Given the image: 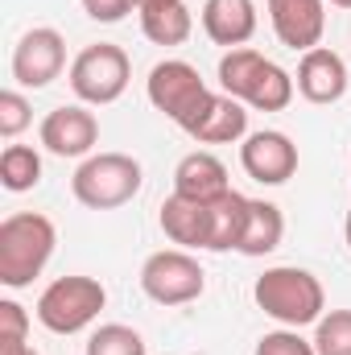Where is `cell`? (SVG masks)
I'll list each match as a JSON object with an SVG mask.
<instances>
[{
  "label": "cell",
  "instance_id": "cell-1",
  "mask_svg": "<svg viewBox=\"0 0 351 355\" xmlns=\"http://www.w3.org/2000/svg\"><path fill=\"white\" fill-rule=\"evenodd\" d=\"M252 297L264 314L281 327H314L323 314H327V293H323V281L310 272V268L298 265H277L264 268L252 285Z\"/></svg>",
  "mask_w": 351,
  "mask_h": 355
},
{
  "label": "cell",
  "instance_id": "cell-2",
  "mask_svg": "<svg viewBox=\"0 0 351 355\" xmlns=\"http://www.w3.org/2000/svg\"><path fill=\"white\" fill-rule=\"evenodd\" d=\"M58 244V227L37 211H12L0 223V285L25 289L50 265Z\"/></svg>",
  "mask_w": 351,
  "mask_h": 355
},
{
  "label": "cell",
  "instance_id": "cell-3",
  "mask_svg": "<svg viewBox=\"0 0 351 355\" xmlns=\"http://www.w3.org/2000/svg\"><path fill=\"white\" fill-rule=\"evenodd\" d=\"M145 95H149V103H153L166 120H174L186 137L203 124V116H207L211 103H215V91L207 87L203 75H198L190 62H182V58L157 62V67L149 71V79H145Z\"/></svg>",
  "mask_w": 351,
  "mask_h": 355
},
{
  "label": "cell",
  "instance_id": "cell-4",
  "mask_svg": "<svg viewBox=\"0 0 351 355\" xmlns=\"http://www.w3.org/2000/svg\"><path fill=\"white\" fill-rule=\"evenodd\" d=\"M103 306H108V289L95 277L71 272V277H58V281H50L42 289L33 314L50 335H79L99 318Z\"/></svg>",
  "mask_w": 351,
  "mask_h": 355
},
{
  "label": "cell",
  "instance_id": "cell-5",
  "mask_svg": "<svg viewBox=\"0 0 351 355\" xmlns=\"http://www.w3.org/2000/svg\"><path fill=\"white\" fill-rule=\"evenodd\" d=\"M141 162L128 153H91L71 178L75 198L91 211H116L124 202H132L141 194Z\"/></svg>",
  "mask_w": 351,
  "mask_h": 355
},
{
  "label": "cell",
  "instance_id": "cell-6",
  "mask_svg": "<svg viewBox=\"0 0 351 355\" xmlns=\"http://www.w3.org/2000/svg\"><path fill=\"white\" fill-rule=\"evenodd\" d=\"M71 91L91 103V107H103V103H116L124 91H128V79H132V62L120 46L112 42H95L87 50L75 54L71 62Z\"/></svg>",
  "mask_w": 351,
  "mask_h": 355
},
{
  "label": "cell",
  "instance_id": "cell-7",
  "mask_svg": "<svg viewBox=\"0 0 351 355\" xmlns=\"http://www.w3.org/2000/svg\"><path fill=\"white\" fill-rule=\"evenodd\" d=\"M141 289L157 306H190V302L203 297L207 272H203V265L186 248H162V252L145 257V265H141Z\"/></svg>",
  "mask_w": 351,
  "mask_h": 355
},
{
  "label": "cell",
  "instance_id": "cell-8",
  "mask_svg": "<svg viewBox=\"0 0 351 355\" xmlns=\"http://www.w3.org/2000/svg\"><path fill=\"white\" fill-rule=\"evenodd\" d=\"M67 67V37L50 25H37L29 29L17 46H12V79L17 87L42 91L50 87Z\"/></svg>",
  "mask_w": 351,
  "mask_h": 355
},
{
  "label": "cell",
  "instance_id": "cell-9",
  "mask_svg": "<svg viewBox=\"0 0 351 355\" xmlns=\"http://www.w3.org/2000/svg\"><path fill=\"white\" fill-rule=\"evenodd\" d=\"M240 166L261 186H285L298 174V145L285 132H277V128L248 132L244 145H240Z\"/></svg>",
  "mask_w": 351,
  "mask_h": 355
},
{
  "label": "cell",
  "instance_id": "cell-10",
  "mask_svg": "<svg viewBox=\"0 0 351 355\" xmlns=\"http://www.w3.org/2000/svg\"><path fill=\"white\" fill-rule=\"evenodd\" d=\"M42 145L54 157H91L95 141H99V120L83 103H62L42 120Z\"/></svg>",
  "mask_w": 351,
  "mask_h": 355
},
{
  "label": "cell",
  "instance_id": "cell-11",
  "mask_svg": "<svg viewBox=\"0 0 351 355\" xmlns=\"http://www.w3.org/2000/svg\"><path fill=\"white\" fill-rule=\"evenodd\" d=\"M268 25L281 46L306 54L327 33V0H268Z\"/></svg>",
  "mask_w": 351,
  "mask_h": 355
},
{
  "label": "cell",
  "instance_id": "cell-12",
  "mask_svg": "<svg viewBox=\"0 0 351 355\" xmlns=\"http://www.w3.org/2000/svg\"><path fill=\"white\" fill-rule=\"evenodd\" d=\"M293 83H298V95L306 103H318V107L339 103L348 95V62H343V54H335L327 46H314V50L302 54Z\"/></svg>",
  "mask_w": 351,
  "mask_h": 355
},
{
  "label": "cell",
  "instance_id": "cell-13",
  "mask_svg": "<svg viewBox=\"0 0 351 355\" xmlns=\"http://www.w3.org/2000/svg\"><path fill=\"white\" fill-rule=\"evenodd\" d=\"M166 240L178 248H207L211 252V202H194V198H182L170 194L162 202V215H157Z\"/></svg>",
  "mask_w": 351,
  "mask_h": 355
},
{
  "label": "cell",
  "instance_id": "cell-14",
  "mask_svg": "<svg viewBox=\"0 0 351 355\" xmlns=\"http://www.w3.org/2000/svg\"><path fill=\"white\" fill-rule=\"evenodd\" d=\"M198 21H203V33L215 46L240 50L257 33V4L252 0H207L203 12H198Z\"/></svg>",
  "mask_w": 351,
  "mask_h": 355
},
{
  "label": "cell",
  "instance_id": "cell-15",
  "mask_svg": "<svg viewBox=\"0 0 351 355\" xmlns=\"http://www.w3.org/2000/svg\"><path fill=\"white\" fill-rule=\"evenodd\" d=\"M228 190H232V182H228V166H223L215 153L194 149V153H186V157L178 162L174 194L194 198V202H215V198H223Z\"/></svg>",
  "mask_w": 351,
  "mask_h": 355
},
{
  "label": "cell",
  "instance_id": "cell-16",
  "mask_svg": "<svg viewBox=\"0 0 351 355\" xmlns=\"http://www.w3.org/2000/svg\"><path fill=\"white\" fill-rule=\"evenodd\" d=\"M198 145H236L248 137V103L232 99V95H215L211 112L203 116V124L190 132Z\"/></svg>",
  "mask_w": 351,
  "mask_h": 355
},
{
  "label": "cell",
  "instance_id": "cell-17",
  "mask_svg": "<svg viewBox=\"0 0 351 355\" xmlns=\"http://www.w3.org/2000/svg\"><path fill=\"white\" fill-rule=\"evenodd\" d=\"M281 240H285V215H281V207L264 202V198H252L248 202V227H244V240H240L236 252H244V257H268V252L281 248Z\"/></svg>",
  "mask_w": 351,
  "mask_h": 355
},
{
  "label": "cell",
  "instance_id": "cell-18",
  "mask_svg": "<svg viewBox=\"0 0 351 355\" xmlns=\"http://www.w3.org/2000/svg\"><path fill=\"white\" fill-rule=\"evenodd\" d=\"M248 194L240 190H228L223 198L211 202V252H232L240 248L244 240V227H248Z\"/></svg>",
  "mask_w": 351,
  "mask_h": 355
},
{
  "label": "cell",
  "instance_id": "cell-19",
  "mask_svg": "<svg viewBox=\"0 0 351 355\" xmlns=\"http://www.w3.org/2000/svg\"><path fill=\"white\" fill-rule=\"evenodd\" d=\"M194 29V17L182 0L170 4H157V8H145L141 12V33L153 42V46H182Z\"/></svg>",
  "mask_w": 351,
  "mask_h": 355
},
{
  "label": "cell",
  "instance_id": "cell-20",
  "mask_svg": "<svg viewBox=\"0 0 351 355\" xmlns=\"http://www.w3.org/2000/svg\"><path fill=\"white\" fill-rule=\"evenodd\" d=\"M268 62L261 50H252V46H240V50H228L223 58H219V87L223 95H232V99H248V91L257 83V75H261V67Z\"/></svg>",
  "mask_w": 351,
  "mask_h": 355
},
{
  "label": "cell",
  "instance_id": "cell-21",
  "mask_svg": "<svg viewBox=\"0 0 351 355\" xmlns=\"http://www.w3.org/2000/svg\"><path fill=\"white\" fill-rule=\"evenodd\" d=\"M293 91H298V83H293V75L289 71H281L273 58L261 67V75H257V83H252V91H248V107H257V112H285L289 103H293Z\"/></svg>",
  "mask_w": 351,
  "mask_h": 355
},
{
  "label": "cell",
  "instance_id": "cell-22",
  "mask_svg": "<svg viewBox=\"0 0 351 355\" xmlns=\"http://www.w3.org/2000/svg\"><path fill=\"white\" fill-rule=\"evenodd\" d=\"M42 182V153L33 145H8L0 153V186L8 194H25Z\"/></svg>",
  "mask_w": 351,
  "mask_h": 355
},
{
  "label": "cell",
  "instance_id": "cell-23",
  "mask_svg": "<svg viewBox=\"0 0 351 355\" xmlns=\"http://www.w3.org/2000/svg\"><path fill=\"white\" fill-rule=\"evenodd\" d=\"M83 355H149L145 352V339L124 327V322H108V327H95L87 339V352Z\"/></svg>",
  "mask_w": 351,
  "mask_h": 355
},
{
  "label": "cell",
  "instance_id": "cell-24",
  "mask_svg": "<svg viewBox=\"0 0 351 355\" xmlns=\"http://www.w3.org/2000/svg\"><path fill=\"white\" fill-rule=\"evenodd\" d=\"M314 352L318 355H351V310H327L314 322Z\"/></svg>",
  "mask_w": 351,
  "mask_h": 355
},
{
  "label": "cell",
  "instance_id": "cell-25",
  "mask_svg": "<svg viewBox=\"0 0 351 355\" xmlns=\"http://www.w3.org/2000/svg\"><path fill=\"white\" fill-rule=\"evenodd\" d=\"M33 124V107H29V99L21 95V91H0V137L4 141H17L25 128Z\"/></svg>",
  "mask_w": 351,
  "mask_h": 355
},
{
  "label": "cell",
  "instance_id": "cell-26",
  "mask_svg": "<svg viewBox=\"0 0 351 355\" xmlns=\"http://www.w3.org/2000/svg\"><path fill=\"white\" fill-rule=\"evenodd\" d=\"M252 355H318V352H314V339H302L293 327H281V331L261 335Z\"/></svg>",
  "mask_w": 351,
  "mask_h": 355
},
{
  "label": "cell",
  "instance_id": "cell-27",
  "mask_svg": "<svg viewBox=\"0 0 351 355\" xmlns=\"http://www.w3.org/2000/svg\"><path fill=\"white\" fill-rule=\"evenodd\" d=\"M0 339H29V314L12 297L0 302Z\"/></svg>",
  "mask_w": 351,
  "mask_h": 355
},
{
  "label": "cell",
  "instance_id": "cell-28",
  "mask_svg": "<svg viewBox=\"0 0 351 355\" xmlns=\"http://www.w3.org/2000/svg\"><path fill=\"white\" fill-rule=\"evenodd\" d=\"M132 8H137L132 0H83V12H87L91 21H99V25H116V21H124Z\"/></svg>",
  "mask_w": 351,
  "mask_h": 355
},
{
  "label": "cell",
  "instance_id": "cell-29",
  "mask_svg": "<svg viewBox=\"0 0 351 355\" xmlns=\"http://www.w3.org/2000/svg\"><path fill=\"white\" fill-rule=\"evenodd\" d=\"M0 355H37L29 339H0Z\"/></svg>",
  "mask_w": 351,
  "mask_h": 355
},
{
  "label": "cell",
  "instance_id": "cell-30",
  "mask_svg": "<svg viewBox=\"0 0 351 355\" xmlns=\"http://www.w3.org/2000/svg\"><path fill=\"white\" fill-rule=\"evenodd\" d=\"M137 4V12H145V8H157V4H170V0H132Z\"/></svg>",
  "mask_w": 351,
  "mask_h": 355
},
{
  "label": "cell",
  "instance_id": "cell-31",
  "mask_svg": "<svg viewBox=\"0 0 351 355\" xmlns=\"http://www.w3.org/2000/svg\"><path fill=\"white\" fill-rule=\"evenodd\" d=\"M343 236H348V248H351V211H348V219H343Z\"/></svg>",
  "mask_w": 351,
  "mask_h": 355
},
{
  "label": "cell",
  "instance_id": "cell-32",
  "mask_svg": "<svg viewBox=\"0 0 351 355\" xmlns=\"http://www.w3.org/2000/svg\"><path fill=\"white\" fill-rule=\"evenodd\" d=\"M327 4H335V8H351V0H327Z\"/></svg>",
  "mask_w": 351,
  "mask_h": 355
}]
</instances>
